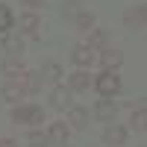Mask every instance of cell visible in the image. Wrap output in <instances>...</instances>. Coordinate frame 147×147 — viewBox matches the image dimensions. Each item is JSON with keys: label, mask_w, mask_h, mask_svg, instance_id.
<instances>
[{"label": "cell", "mask_w": 147, "mask_h": 147, "mask_svg": "<svg viewBox=\"0 0 147 147\" xmlns=\"http://www.w3.org/2000/svg\"><path fill=\"white\" fill-rule=\"evenodd\" d=\"M12 121L15 124H38V121H44V112L38 106H18L12 112Z\"/></svg>", "instance_id": "cell-1"}, {"label": "cell", "mask_w": 147, "mask_h": 147, "mask_svg": "<svg viewBox=\"0 0 147 147\" xmlns=\"http://www.w3.org/2000/svg\"><path fill=\"white\" fill-rule=\"evenodd\" d=\"M144 121H147V112H144V109H138V112L132 115V127H136V129H144Z\"/></svg>", "instance_id": "cell-21"}, {"label": "cell", "mask_w": 147, "mask_h": 147, "mask_svg": "<svg viewBox=\"0 0 147 147\" xmlns=\"http://www.w3.org/2000/svg\"><path fill=\"white\" fill-rule=\"evenodd\" d=\"M0 147H18V144L12 141V138H0Z\"/></svg>", "instance_id": "cell-24"}, {"label": "cell", "mask_w": 147, "mask_h": 147, "mask_svg": "<svg viewBox=\"0 0 147 147\" xmlns=\"http://www.w3.org/2000/svg\"><path fill=\"white\" fill-rule=\"evenodd\" d=\"M71 56H74V62H77V65H82V68L94 62V50H91V47H85V44L74 47V53H71Z\"/></svg>", "instance_id": "cell-5"}, {"label": "cell", "mask_w": 147, "mask_h": 147, "mask_svg": "<svg viewBox=\"0 0 147 147\" xmlns=\"http://www.w3.org/2000/svg\"><path fill=\"white\" fill-rule=\"evenodd\" d=\"M50 103H53L56 109H71V91H68V88H56L53 97H50Z\"/></svg>", "instance_id": "cell-10"}, {"label": "cell", "mask_w": 147, "mask_h": 147, "mask_svg": "<svg viewBox=\"0 0 147 147\" xmlns=\"http://www.w3.org/2000/svg\"><path fill=\"white\" fill-rule=\"evenodd\" d=\"M144 18H147V9H144V6H136V9H129V12H127V18H124V21H127V27H129V30H141V27H144Z\"/></svg>", "instance_id": "cell-3"}, {"label": "cell", "mask_w": 147, "mask_h": 147, "mask_svg": "<svg viewBox=\"0 0 147 147\" xmlns=\"http://www.w3.org/2000/svg\"><path fill=\"white\" fill-rule=\"evenodd\" d=\"M3 97H6L9 103H18L21 97H24V88L15 85V82H6V85H3Z\"/></svg>", "instance_id": "cell-13"}, {"label": "cell", "mask_w": 147, "mask_h": 147, "mask_svg": "<svg viewBox=\"0 0 147 147\" xmlns=\"http://www.w3.org/2000/svg\"><path fill=\"white\" fill-rule=\"evenodd\" d=\"M3 50H6L12 59H18L21 50H24V41L18 38V35H6V38H3Z\"/></svg>", "instance_id": "cell-8"}, {"label": "cell", "mask_w": 147, "mask_h": 147, "mask_svg": "<svg viewBox=\"0 0 147 147\" xmlns=\"http://www.w3.org/2000/svg\"><path fill=\"white\" fill-rule=\"evenodd\" d=\"M88 85H91L88 74H71V88H74V91H85Z\"/></svg>", "instance_id": "cell-14"}, {"label": "cell", "mask_w": 147, "mask_h": 147, "mask_svg": "<svg viewBox=\"0 0 147 147\" xmlns=\"http://www.w3.org/2000/svg\"><path fill=\"white\" fill-rule=\"evenodd\" d=\"M97 91H100L103 97H112V94H118L121 91V80H118V74H100L97 77Z\"/></svg>", "instance_id": "cell-2"}, {"label": "cell", "mask_w": 147, "mask_h": 147, "mask_svg": "<svg viewBox=\"0 0 147 147\" xmlns=\"http://www.w3.org/2000/svg\"><path fill=\"white\" fill-rule=\"evenodd\" d=\"M121 62H124L121 50H112V47H106V50H103V65H106V68H118Z\"/></svg>", "instance_id": "cell-12"}, {"label": "cell", "mask_w": 147, "mask_h": 147, "mask_svg": "<svg viewBox=\"0 0 147 147\" xmlns=\"http://www.w3.org/2000/svg\"><path fill=\"white\" fill-rule=\"evenodd\" d=\"M18 80H21V88L24 91H38L41 88V74H18Z\"/></svg>", "instance_id": "cell-4"}, {"label": "cell", "mask_w": 147, "mask_h": 147, "mask_svg": "<svg viewBox=\"0 0 147 147\" xmlns=\"http://www.w3.org/2000/svg\"><path fill=\"white\" fill-rule=\"evenodd\" d=\"M65 15L68 18H77L80 15V3H77V0H68V3H65Z\"/></svg>", "instance_id": "cell-23"}, {"label": "cell", "mask_w": 147, "mask_h": 147, "mask_svg": "<svg viewBox=\"0 0 147 147\" xmlns=\"http://www.w3.org/2000/svg\"><path fill=\"white\" fill-rule=\"evenodd\" d=\"M9 27H12V12L9 6H0V32H9Z\"/></svg>", "instance_id": "cell-15"}, {"label": "cell", "mask_w": 147, "mask_h": 147, "mask_svg": "<svg viewBox=\"0 0 147 147\" xmlns=\"http://www.w3.org/2000/svg\"><path fill=\"white\" fill-rule=\"evenodd\" d=\"M47 138H50L53 144H65V141H68V127L56 121V124L50 127V132H47Z\"/></svg>", "instance_id": "cell-9"}, {"label": "cell", "mask_w": 147, "mask_h": 147, "mask_svg": "<svg viewBox=\"0 0 147 147\" xmlns=\"http://www.w3.org/2000/svg\"><path fill=\"white\" fill-rule=\"evenodd\" d=\"M103 44H106V32L94 30V32H91V38H88V47L94 50V47H103Z\"/></svg>", "instance_id": "cell-20"}, {"label": "cell", "mask_w": 147, "mask_h": 147, "mask_svg": "<svg viewBox=\"0 0 147 147\" xmlns=\"http://www.w3.org/2000/svg\"><path fill=\"white\" fill-rule=\"evenodd\" d=\"M21 30L24 32H35V30H38V18H35V15H24L21 18Z\"/></svg>", "instance_id": "cell-16"}, {"label": "cell", "mask_w": 147, "mask_h": 147, "mask_svg": "<svg viewBox=\"0 0 147 147\" xmlns=\"http://www.w3.org/2000/svg\"><path fill=\"white\" fill-rule=\"evenodd\" d=\"M3 71L9 74V77H18V74H24L21 65H18V62H12V59H9V62H3Z\"/></svg>", "instance_id": "cell-22"}, {"label": "cell", "mask_w": 147, "mask_h": 147, "mask_svg": "<svg viewBox=\"0 0 147 147\" xmlns=\"http://www.w3.org/2000/svg\"><path fill=\"white\" fill-rule=\"evenodd\" d=\"M71 121H74L77 129H82L85 124H88V112H85L82 106H71Z\"/></svg>", "instance_id": "cell-11"}, {"label": "cell", "mask_w": 147, "mask_h": 147, "mask_svg": "<svg viewBox=\"0 0 147 147\" xmlns=\"http://www.w3.org/2000/svg\"><path fill=\"white\" fill-rule=\"evenodd\" d=\"M94 115L100 118V121H112V118H115V103L109 100V97H103V100L94 106Z\"/></svg>", "instance_id": "cell-6"}, {"label": "cell", "mask_w": 147, "mask_h": 147, "mask_svg": "<svg viewBox=\"0 0 147 147\" xmlns=\"http://www.w3.org/2000/svg\"><path fill=\"white\" fill-rule=\"evenodd\" d=\"M103 141H106V144H124V141H127V129H124V127H109V129L103 132Z\"/></svg>", "instance_id": "cell-7"}, {"label": "cell", "mask_w": 147, "mask_h": 147, "mask_svg": "<svg viewBox=\"0 0 147 147\" xmlns=\"http://www.w3.org/2000/svg\"><path fill=\"white\" fill-rule=\"evenodd\" d=\"M41 74H44L41 80H50V82H56L59 77H62V68H59V65H47V68H44Z\"/></svg>", "instance_id": "cell-18"}, {"label": "cell", "mask_w": 147, "mask_h": 147, "mask_svg": "<svg viewBox=\"0 0 147 147\" xmlns=\"http://www.w3.org/2000/svg\"><path fill=\"white\" fill-rule=\"evenodd\" d=\"M91 24H94L91 12H80V15H77V27L80 30H91Z\"/></svg>", "instance_id": "cell-19"}, {"label": "cell", "mask_w": 147, "mask_h": 147, "mask_svg": "<svg viewBox=\"0 0 147 147\" xmlns=\"http://www.w3.org/2000/svg\"><path fill=\"white\" fill-rule=\"evenodd\" d=\"M50 138H47V132H30V147H47Z\"/></svg>", "instance_id": "cell-17"}, {"label": "cell", "mask_w": 147, "mask_h": 147, "mask_svg": "<svg viewBox=\"0 0 147 147\" xmlns=\"http://www.w3.org/2000/svg\"><path fill=\"white\" fill-rule=\"evenodd\" d=\"M27 3H30V6H38V3H41V0H27Z\"/></svg>", "instance_id": "cell-25"}, {"label": "cell", "mask_w": 147, "mask_h": 147, "mask_svg": "<svg viewBox=\"0 0 147 147\" xmlns=\"http://www.w3.org/2000/svg\"><path fill=\"white\" fill-rule=\"evenodd\" d=\"M62 147H65V144H62Z\"/></svg>", "instance_id": "cell-26"}]
</instances>
